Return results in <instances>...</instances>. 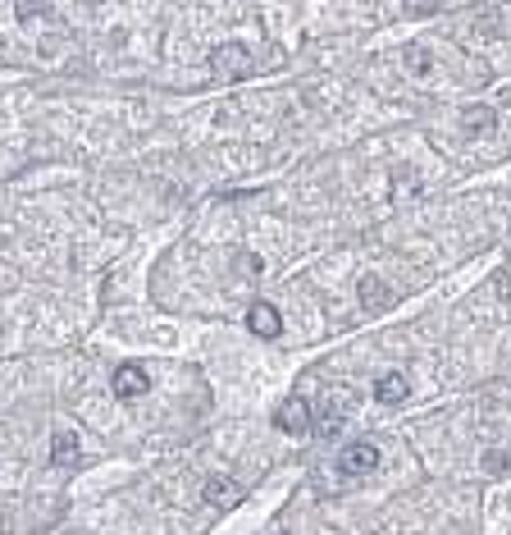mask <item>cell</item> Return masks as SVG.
I'll use <instances>...</instances> for the list:
<instances>
[{
    "mask_svg": "<svg viewBox=\"0 0 511 535\" xmlns=\"http://www.w3.org/2000/svg\"><path fill=\"white\" fill-rule=\"evenodd\" d=\"M110 389H115V398H138V394H147L151 389V376H147V366H138V362H124L115 376H110Z\"/></svg>",
    "mask_w": 511,
    "mask_h": 535,
    "instance_id": "2",
    "label": "cell"
},
{
    "mask_svg": "<svg viewBox=\"0 0 511 535\" xmlns=\"http://www.w3.org/2000/svg\"><path fill=\"white\" fill-rule=\"evenodd\" d=\"M46 15V0H19V19L24 24H33V19H42Z\"/></svg>",
    "mask_w": 511,
    "mask_h": 535,
    "instance_id": "12",
    "label": "cell"
},
{
    "mask_svg": "<svg viewBox=\"0 0 511 535\" xmlns=\"http://www.w3.org/2000/svg\"><path fill=\"white\" fill-rule=\"evenodd\" d=\"M242 485L233 480V476H215V480H206V503L210 508H220V512H229V508H238L242 503Z\"/></svg>",
    "mask_w": 511,
    "mask_h": 535,
    "instance_id": "4",
    "label": "cell"
},
{
    "mask_svg": "<svg viewBox=\"0 0 511 535\" xmlns=\"http://www.w3.org/2000/svg\"><path fill=\"white\" fill-rule=\"evenodd\" d=\"M379 467V444H347L342 448V458H338V471L342 476H365V471H374Z\"/></svg>",
    "mask_w": 511,
    "mask_h": 535,
    "instance_id": "3",
    "label": "cell"
},
{
    "mask_svg": "<svg viewBox=\"0 0 511 535\" xmlns=\"http://www.w3.org/2000/svg\"><path fill=\"white\" fill-rule=\"evenodd\" d=\"M274 426H279L283 435H306V430H311V407H306L301 398H288V403L274 412Z\"/></svg>",
    "mask_w": 511,
    "mask_h": 535,
    "instance_id": "5",
    "label": "cell"
},
{
    "mask_svg": "<svg viewBox=\"0 0 511 535\" xmlns=\"http://www.w3.org/2000/svg\"><path fill=\"white\" fill-rule=\"evenodd\" d=\"M342 421H347V407H342V394H333V403L324 398V407H320V417H315V430L329 439V435H338L342 430Z\"/></svg>",
    "mask_w": 511,
    "mask_h": 535,
    "instance_id": "8",
    "label": "cell"
},
{
    "mask_svg": "<svg viewBox=\"0 0 511 535\" xmlns=\"http://www.w3.org/2000/svg\"><path fill=\"white\" fill-rule=\"evenodd\" d=\"M210 69H215L220 78L238 83V78H247V74L256 69V60H251V51H247L242 42H220V46L210 51Z\"/></svg>",
    "mask_w": 511,
    "mask_h": 535,
    "instance_id": "1",
    "label": "cell"
},
{
    "mask_svg": "<svg viewBox=\"0 0 511 535\" xmlns=\"http://www.w3.org/2000/svg\"><path fill=\"white\" fill-rule=\"evenodd\" d=\"M78 458H83V453H78V435H74V430H60V435L51 439V462H56V467H78Z\"/></svg>",
    "mask_w": 511,
    "mask_h": 535,
    "instance_id": "10",
    "label": "cell"
},
{
    "mask_svg": "<svg viewBox=\"0 0 511 535\" xmlns=\"http://www.w3.org/2000/svg\"><path fill=\"white\" fill-rule=\"evenodd\" d=\"M247 330H251L256 339H279V334H283V321H279V312H274L270 303H256V307L247 312Z\"/></svg>",
    "mask_w": 511,
    "mask_h": 535,
    "instance_id": "6",
    "label": "cell"
},
{
    "mask_svg": "<svg viewBox=\"0 0 511 535\" xmlns=\"http://www.w3.org/2000/svg\"><path fill=\"white\" fill-rule=\"evenodd\" d=\"M493 124H497V119H493L488 106H465V110H461V129H465L470 138H488Z\"/></svg>",
    "mask_w": 511,
    "mask_h": 535,
    "instance_id": "9",
    "label": "cell"
},
{
    "mask_svg": "<svg viewBox=\"0 0 511 535\" xmlns=\"http://www.w3.org/2000/svg\"><path fill=\"white\" fill-rule=\"evenodd\" d=\"M406 394H411V385H406V376H397V371H393V376H379V385H374V398H379V403H402Z\"/></svg>",
    "mask_w": 511,
    "mask_h": 535,
    "instance_id": "11",
    "label": "cell"
},
{
    "mask_svg": "<svg viewBox=\"0 0 511 535\" xmlns=\"http://www.w3.org/2000/svg\"><path fill=\"white\" fill-rule=\"evenodd\" d=\"M411 10H415V15H429V10H434V0H411Z\"/></svg>",
    "mask_w": 511,
    "mask_h": 535,
    "instance_id": "14",
    "label": "cell"
},
{
    "mask_svg": "<svg viewBox=\"0 0 511 535\" xmlns=\"http://www.w3.org/2000/svg\"><path fill=\"white\" fill-rule=\"evenodd\" d=\"M406 65H411L415 74H424V69H429V56H424L420 46H411V51H406Z\"/></svg>",
    "mask_w": 511,
    "mask_h": 535,
    "instance_id": "13",
    "label": "cell"
},
{
    "mask_svg": "<svg viewBox=\"0 0 511 535\" xmlns=\"http://www.w3.org/2000/svg\"><path fill=\"white\" fill-rule=\"evenodd\" d=\"M356 293H361V307H365V312H388V303H393V293H388V284H383L379 275H365V280L356 284Z\"/></svg>",
    "mask_w": 511,
    "mask_h": 535,
    "instance_id": "7",
    "label": "cell"
}]
</instances>
